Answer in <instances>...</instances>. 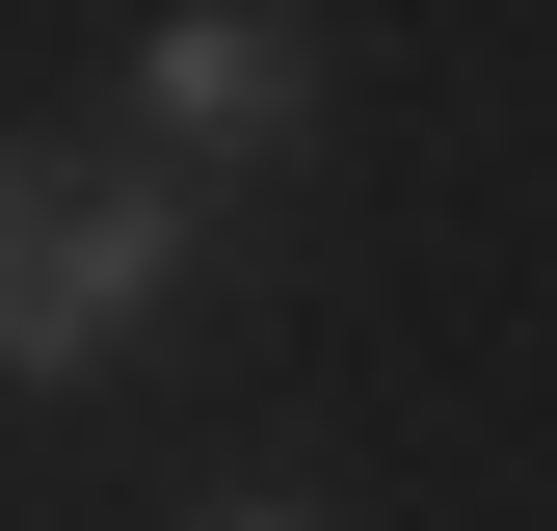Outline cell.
<instances>
[{"mask_svg": "<svg viewBox=\"0 0 557 531\" xmlns=\"http://www.w3.org/2000/svg\"><path fill=\"white\" fill-rule=\"evenodd\" d=\"M133 133H160V186L186 160H293V133H319V27H265V0L133 27Z\"/></svg>", "mask_w": 557, "mask_h": 531, "instance_id": "obj_2", "label": "cell"}, {"mask_svg": "<svg viewBox=\"0 0 557 531\" xmlns=\"http://www.w3.org/2000/svg\"><path fill=\"white\" fill-rule=\"evenodd\" d=\"M213 531H319V505H213Z\"/></svg>", "mask_w": 557, "mask_h": 531, "instance_id": "obj_3", "label": "cell"}, {"mask_svg": "<svg viewBox=\"0 0 557 531\" xmlns=\"http://www.w3.org/2000/svg\"><path fill=\"white\" fill-rule=\"evenodd\" d=\"M160 293H186V186H160V160H81V133H27V160H0V372L81 398L107 346H160Z\"/></svg>", "mask_w": 557, "mask_h": 531, "instance_id": "obj_1", "label": "cell"}]
</instances>
